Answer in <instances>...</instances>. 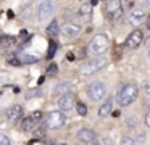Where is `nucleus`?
Instances as JSON below:
<instances>
[{
  "instance_id": "18",
  "label": "nucleus",
  "mask_w": 150,
  "mask_h": 145,
  "mask_svg": "<svg viewBox=\"0 0 150 145\" xmlns=\"http://www.w3.org/2000/svg\"><path fill=\"white\" fill-rule=\"evenodd\" d=\"M18 60L21 61V64H31V63H36L37 60H39V58L37 57H34V55H26V53H20L18 55Z\"/></svg>"
},
{
  "instance_id": "32",
  "label": "nucleus",
  "mask_w": 150,
  "mask_h": 145,
  "mask_svg": "<svg viewBox=\"0 0 150 145\" xmlns=\"http://www.w3.org/2000/svg\"><path fill=\"white\" fill-rule=\"evenodd\" d=\"M26 37H28V31H21L20 32V39H21V40H24Z\"/></svg>"
},
{
  "instance_id": "19",
  "label": "nucleus",
  "mask_w": 150,
  "mask_h": 145,
  "mask_svg": "<svg viewBox=\"0 0 150 145\" xmlns=\"http://www.w3.org/2000/svg\"><path fill=\"white\" fill-rule=\"evenodd\" d=\"M33 135H34V139H40V140H42L44 137H45V126H44V127H34L33 129Z\"/></svg>"
},
{
  "instance_id": "25",
  "label": "nucleus",
  "mask_w": 150,
  "mask_h": 145,
  "mask_svg": "<svg viewBox=\"0 0 150 145\" xmlns=\"http://www.w3.org/2000/svg\"><path fill=\"white\" fill-rule=\"evenodd\" d=\"M40 93H42V92H40L39 89H36V90H29V92L26 93V98H28V100H29V98H34V97L40 95Z\"/></svg>"
},
{
  "instance_id": "11",
  "label": "nucleus",
  "mask_w": 150,
  "mask_h": 145,
  "mask_svg": "<svg viewBox=\"0 0 150 145\" xmlns=\"http://www.w3.org/2000/svg\"><path fill=\"white\" fill-rule=\"evenodd\" d=\"M62 32H63V35H65V37L74 39V37H78V35L81 34V26L73 24V23H66V24L62 28Z\"/></svg>"
},
{
  "instance_id": "20",
  "label": "nucleus",
  "mask_w": 150,
  "mask_h": 145,
  "mask_svg": "<svg viewBox=\"0 0 150 145\" xmlns=\"http://www.w3.org/2000/svg\"><path fill=\"white\" fill-rule=\"evenodd\" d=\"M13 44H15V37H11V35H2L0 37V45H4V47H10Z\"/></svg>"
},
{
  "instance_id": "16",
  "label": "nucleus",
  "mask_w": 150,
  "mask_h": 145,
  "mask_svg": "<svg viewBox=\"0 0 150 145\" xmlns=\"http://www.w3.org/2000/svg\"><path fill=\"white\" fill-rule=\"evenodd\" d=\"M45 32H47L49 35H57V34H60V24H58V21H57V19H52V21L47 24Z\"/></svg>"
},
{
  "instance_id": "2",
  "label": "nucleus",
  "mask_w": 150,
  "mask_h": 145,
  "mask_svg": "<svg viewBox=\"0 0 150 145\" xmlns=\"http://www.w3.org/2000/svg\"><path fill=\"white\" fill-rule=\"evenodd\" d=\"M107 64H108V58L98 57V55H97V58H92V60L84 61L79 71H81L82 76H91V74H94V73H97V71L103 69Z\"/></svg>"
},
{
  "instance_id": "14",
  "label": "nucleus",
  "mask_w": 150,
  "mask_h": 145,
  "mask_svg": "<svg viewBox=\"0 0 150 145\" xmlns=\"http://www.w3.org/2000/svg\"><path fill=\"white\" fill-rule=\"evenodd\" d=\"M111 110H113V100L111 98H107L103 103H102V106L98 108L97 115L100 116V118H105V116H108L111 113Z\"/></svg>"
},
{
  "instance_id": "12",
  "label": "nucleus",
  "mask_w": 150,
  "mask_h": 145,
  "mask_svg": "<svg viewBox=\"0 0 150 145\" xmlns=\"http://www.w3.org/2000/svg\"><path fill=\"white\" fill-rule=\"evenodd\" d=\"M144 19H145V11H144L142 8H134L132 11H131L129 23L132 26H139L140 23H144Z\"/></svg>"
},
{
  "instance_id": "9",
  "label": "nucleus",
  "mask_w": 150,
  "mask_h": 145,
  "mask_svg": "<svg viewBox=\"0 0 150 145\" xmlns=\"http://www.w3.org/2000/svg\"><path fill=\"white\" fill-rule=\"evenodd\" d=\"M144 42V32L140 29H134L126 39V47L127 48H139Z\"/></svg>"
},
{
  "instance_id": "3",
  "label": "nucleus",
  "mask_w": 150,
  "mask_h": 145,
  "mask_svg": "<svg viewBox=\"0 0 150 145\" xmlns=\"http://www.w3.org/2000/svg\"><path fill=\"white\" fill-rule=\"evenodd\" d=\"M103 10H105V15H107V18L110 21H118L124 15V6H123L121 0H107Z\"/></svg>"
},
{
  "instance_id": "1",
  "label": "nucleus",
  "mask_w": 150,
  "mask_h": 145,
  "mask_svg": "<svg viewBox=\"0 0 150 145\" xmlns=\"http://www.w3.org/2000/svg\"><path fill=\"white\" fill-rule=\"evenodd\" d=\"M139 95V87L136 84H131V82H126L120 87L116 93V102L120 103V106H127L134 102Z\"/></svg>"
},
{
  "instance_id": "24",
  "label": "nucleus",
  "mask_w": 150,
  "mask_h": 145,
  "mask_svg": "<svg viewBox=\"0 0 150 145\" xmlns=\"http://www.w3.org/2000/svg\"><path fill=\"white\" fill-rule=\"evenodd\" d=\"M7 63L10 64V66H21V61L18 60V57H11V58H8Z\"/></svg>"
},
{
  "instance_id": "7",
  "label": "nucleus",
  "mask_w": 150,
  "mask_h": 145,
  "mask_svg": "<svg viewBox=\"0 0 150 145\" xmlns=\"http://www.w3.org/2000/svg\"><path fill=\"white\" fill-rule=\"evenodd\" d=\"M87 95L92 102H98V100L105 98V95H107V86L102 81H95L87 87Z\"/></svg>"
},
{
  "instance_id": "10",
  "label": "nucleus",
  "mask_w": 150,
  "mask_h": 145,
  "mask_svg": "<svg viewBox=\"0 0 150 145\" xmlns=\"http://www.w3.org/2000/svg\"><path fill=\"white\" fill-rule=\"evenodd\" d=\"M57 103H58V108L62 111H69V110H73V105H74V95L71 92H66L58 97Z\"/></svg>"
},
{
  "instance_id": "21",
  "label": "nucleus",
  "mask_w": 150,
  "mask_h": 145,
  "mask_svg": "<svg viewBox=\"0 0 150 145\" xmlns=\"http://www.w3.org/2000/svg\"><path fill=\"white\" fill-rule=\"evenodd\" d=\"M55 52H57V42H55V40H52V42L49 44V52H47V58H49V60H52L53 55H55Z\"/></svg>"
},
{
  "instance_id": "29",
  "label": "nucleus",
  "mask_w": 150,
  "mask_h": 145,
  "mask_svg": "<svg viewBox=\"0 0 150 145\" xmlns=\"http://www.w3.org/2000/svg\"><path fill=\"white\" fill-rule=\"evenodd\" d=\"M33 118L36 119V121H39V119L44 118V113H42V111H34V113H33Z\"/></svg>"
},
{
  "instance_id": "8",
  "label": "nucleus",
  "mask_w": 150,
  "mask_h": 145,
  "mask_svg": "<svg viewBox=\"0 0 150 145\" xmlns=\"http://www.w3.org/2000/svg\"><path fill=\"white\" fill-rule=\"evenodd\" d=\"M76 135H78V140L82 142V144H98V139H97L95 131H92V129H89V127L79 129Z\"/></svg>"
},
{
  "instance_id": "27",
  "label": "nucleus",
  "mask_w": 150,
  "mask_h": 145,
  "mask_svg": "<svg viewBox=\"0 0 150 145\" xmlns=\"http://www.w3.org/2000/svg\"><path fill=\"white\" fill-rule=\"evenodd\" d=\"M8 144H10L8 135H0V145H8Z\"/></svg>"
},
{
  "instance_id": "15",
  "label": "nucleus",
  "mask_w": 150,
  "mask_h": 145,
  "mask_svg": "<svg viewBox=\"0 0 150 145\" xmlns=\"http://www.w3.org/2000/svg\"><path fill=\"white\" fill-rule=\"evenodd\" d=\"M21 121V129H23L24 132H31L34 127L37 126V121L33 118V116H28V118H23L20 119Z\"/></svg>"
},
{
  "instance_id": "23",
  "label": "nucleus",
  "mask_w": 150,
  "mask_h": 145,
  "mask_svg": "<svg viewBox=\"0 0 150 145\" xmlns=\"http://www.w3.org/2000/svg\"><path fill=\"white\" fill-rule=\"evenodd\" d=\"M79 13H81L82 16H84V15L89 16L92 13V5H82L81 8H79Z\"/></svg>"
},
{
  "instance_id": "31",
  "label": "nucleus",
  "mask_w": 150,
  "mask_h": 145,
  "mask_svg": "<svg viewBox=\"0 0 150 145\" xmlns=\"http://www.w3.org/2000/svg\"><path fill=\"white\" fill-rule=\"evenodd\" d=\"M66 60H68V61H74L76 60L74 53H68V55H66Z\"/></svg>"
},
{
  "instance_id": "13",
  "label": "nucleus",
  "mask_w": 150,
  "mask_h": 145,
  "mask_svg": "<svg viewBox=\"0 0 150 145\" xmlns=\"http://www.w3.org/2000/svg\"><path fill=\"white\" fill-rule=\"evenodd\" d=\"M23 106H20V105H15V106H11L10 110H8V113H7V118H8V121L10 122H18L21 118H23Z\"/></svg>"
},
{
  "instance_id": "17",
  "label": "nucleus",
  "mask_w": 150,
  "mask_h": 145,
  "mask_svg": "<svg viewBox=\"0 0 150 145\" xmlns=\"http://www.w3.org/2000/svg\"><path fill=\"white\" fill-rule=\"evenodd\" d=\"M55 95L57 97H60V95H63V93H66V92H71V84L69 82H62V84H58V86L55 87Z\"/></svg>"
},
{
  "instance_id": "22",
  "label": "nucleus",
  "mask_w": 150,
  "mask_h": 145,
  "mask_svg": "<svg viewBox=\"0 0 150 145\" xmlns=\"http://www.w3.org/2000/svg\"><path fill=\"white\" fill-rule=\"evenodd\" d=\"M76 111H78V115L86 116V115H87V106H86L82 102H78V103H76Z\"/></svg>"
},
{
  "instance_id": "6",
  "label": "nucleus",
  "mask_w": 150,
  "mask_h": 145,
  "mask_svg": "<svg viewBox=\"0 0 150 145\" xmlns=\"http://www.w3.org/2000/svg\"><path fill=\"white\" fill-rule=\"evenodd\" d=\"M53 11H55V5H53L52 0H42V2L37 5V10H36V18L37 21H45V19H49L50 16L53 15Z\"/></svg>"
},
{
  "instance_id": "33",
  "label": "nucleus",
  "mask_w": 150,
  "mask_h": 145,
  "mask_svg": "<svg viewBox=\"0 0 150 145\" xmlns=\"http://www.w3.org/2000/svg\"><path fill=\"white\" fill-rule=\"evenodd\" d=\"M144 90H145V93L150 92V87H149V82H144Z\"/></svg>"
},
{
  "instance_id": "4",
  "label": "nucleus",
  "mask_w": 150,
  "mask_h": 145,
  "mask_svg": "<svg viewBox=\"0 0 150 145\" xmlns=\"http://www.w3.org/2000/svg\"><path fill=\"white\" fill-rule=\"evenodd\" d=\"M89 48L94 55H103L110 48V39L105 34H95L89 44Z\"/></svg>"
},
{
  "instance_id": "30",
  "label": "nucleus",
  "mask_w": 150,
  "mask_h": 145,
  "mask_svg": "<svg viewBox=\"0 0 150 145\" xmlns=\"http://www.w3.org/2000/svg\"><path fill=\"white\" fill-rule=\"evenodd\" d=\"M144 124H145L147 127L150 126V113H149V111L145 113V118H144Z\"/></svg>"
},
{
  "instance_id": "5",
  "label": "nucleus",
  "mask_w": 150,
  "mask_h": 145,
  "mask_svg": "<svg viewBox=\"0 0 150 145\" xmlns=\"http://www.w3.org/2000/svg\"><path fill=\"white\" fill-rule=\"evenodd\" d=\"M66 124V116L63 115V111H50L45 116V129H60Z\"/></svg>"
},
{
  "instance_id": "26",
  "label": "nucleus",
  "mask_w": 150,
  "mask_h": 145,
  "mask_svg": "<svg viewBox=\"0 0 150 145\" xmlns=\"http://www.w3.org/2000/svg\"><path fill=\"white\" fill-rule=\"evenodd\" d=\"M121 144L123 145H136L137 142L134 140V139H131V137H123L121 139Z\"/></svg>"
},
{
  "instance_id": "28",
  "label": "nucleus",
  "mask_w": 150,
  "mask_h": 145,
  "mask_svg": "<svg viewBox=\"0 0 150 145\" xmlns=\"http://www.w3.org/2000/svg\"><path fill=\"white\" fill-rule=\"evenodd\" d=\"M57 69H58V66H57L55 63H52V64L49 66V69H47V71H49V74H52V76H53V74L57 73Z\"/></svg>"
}]
</instances>
